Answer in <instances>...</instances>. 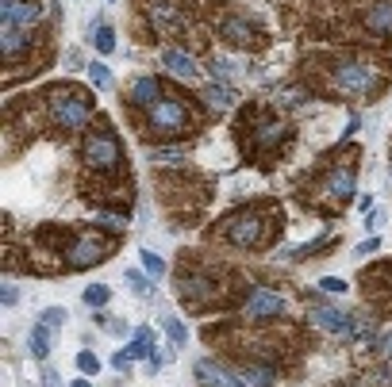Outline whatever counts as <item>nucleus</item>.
Returning a JSON list of instances; mask_svg holds the SVG:
<instances>
[{
    "instance_id": "obj_1",
    "label": "nucleus",
    "mask_w": 392,
    "mask_h": 387,
    "mask_svg": "<svg viewBox=\"0 0 392 387\" xmlns=\"http://www.w3.org/2000/svg\"><path fill=\"white\" fill-rule=\"evenodd\" d=\"M389 66L373 58H334L327 66V85H331L334 96H381L384 85H389Z\"/></svg>"
},
{
    "instance_id": "obj_2",
    "label": "nucleus",
    "mask_w": 392,
    "mask_h": 387,
    "mask_svg": "<svg viewBox=\"0 0 392 387\" xmlns=\"http://www.w3.org/2000/svg\"><path fill=\"white\" fill-rule=\"evenodd\" d=\"M238 131H243L246 154L254 157V161H277L289 150V142H293V126L284 123V119L269 116V111H246Z\"/></svg>"
},
{
    "instance_id": "obj_3",
    "label": "nucleus",
    "mask_w": 392,
    "mask_h": 387,
    "mask_svg": "<svg viewBox=\"0 0 392 387\" xmlns=\"http://www.w3.org/2000/svg\"><path fill=\"white\" fill-rule=\"evenodd\" d=\"M277 234V207H246L219 223V238L235 250H262Z\"/></svg>"
},
{
    "instance_id": "obj_4",
    "label": "nucleus",
    "mask_w": 392,
    "mask_h": 387,
    "mask_svg": "<svg viewBox=\"0 0 392 387\" xmlns=\"http://www.w3.org/2000/svg\"><path fill=\"white\" fill-rule=\"evenodd\" d=\"M147 126H150V135H158V138H181L196 126V116L185 100L162 92V96L147 107Z\"/></svg>"
},
{
    "instance_id": "obj_5",
    "label": "nucleus",
    "mask_w": 392,
    "mask_h": 387,
    "mask_svg": "<svg viewBox=\"0 0 392 387\" xmlns=\"http://www.w3.org/2000/svg\"><path fill=\"white\" fill-rule=\"evenodd\" d=\"M81 161H85L88 173H100V176L119 173V165H123V150H119L116 135H112V126L97 123L93 131H88L85 146H81Z\"/></svg>"
},
{
    "instance_id": "obj_6",
    "label": "nucleus",
    "mask_w": 392,
    "mask_h": 387,
    "mask_svg": "<svg viewBox=\"0 0 392 387\" xmlns=\"http://www.w3.org/2000/svg\"><path fill=\"white\" fill-rule=\"evenodd\" d=\"M47 111H50V126H54L58 135H73V131H81V126L88 123L93 104H88V96H81L73 88H58V92H50Z\"/></svg>"
},
{
    "instance_id": "obj_7",
    "label": "nucleus",
    "mask_w": 392,
    "mask_h": 387,
    "mask_svg": "<svg viewBox=\"0 0 392 387\" xmlns=\"http://www.w3.org/2000/svg\"><path fill=\"white\" fill-rule=\"evenodd\" d=\"M358 157H346V161H334L331 169H327V176L319 181V200L315 204L323 207V211H334V207H343L346 200L354 196V181H358Z\"/></svg>"
},
{
    "instance_id": "obj_8",
    "label": "nucleus",
    "mask_w": 392,
    "mask_h": 387,
    "mask_svg": "<svg viewBox=\"0 0 392 387\" xmlns=\"http://www.w3.org/2000/svg\"><path fill=\"white\" fill-rule=\"evenodd\" d=\"M112 250H116L112 238H100V234H77V238L62 250V261H66L69 272H77V269H88V265H100Z\"/></svg>"
},
{
    "instance_id": "obj_9",
    "label": "nucleus",
    "mask_w": 392,
    "mask_h": 387,
    "mask_svg": "<svg viewBox=\"0 0 392 387\" xmlns=\"http://www.w3.org/2000/svg\"><path fill=\"white\" fill-rule=\"evenodd\" d=\"M284 295H277V291H269V288H254L250 291V299H246V307H243V315L246 319H277V315H284Z\"/></svg>"
},
{
    "instance_id": "obj_10",
    "label": "nucleus",
    "mask_w": 392,
    "mask_h": 387,
    "mask_svg": "<svg viewBox=\"0 0 392 387\" xmlns=\"http://www.w3.org/2000/svg\"><path fill=\"white\" fill-rule=\"evenodd\" d=\"M31 31L27 27H4V66H16L31 50Z\"/></svg>"
},
{
    "instance_id": "obj_11",
    "label": "nucleus",
    "mask_w": 392,
    "mask_h": 387,
    "mask_svg": "<svg viewBox=\"0 0 392 387\" xmlns=\"http://www.w3.org/2000/svg\"><path fill=\"white\" fill-rule=\"evenodd\" d=\"M312 322L319 330H327V334H350V330H354L350 315H343V310H334V307H323V303L312 310Z\"/></svg>"
},
{
    "instance_id": "obj_12",
    "label": "nucleus",
    "mask_w": 392,
    "mask_h": 387,
    "mask_svg": "<svg viewBox=\"0 0 392 387\" xmlns=\"http://www.w3.org/2000/svg\"><path fill=\"white\" fill-rule=\"evenodd\" d=\"M365 27L377 39H392V0H377L369 12H365Z\"/></svg>"
},
{
    "instance_id": "obj_13",
    "label": "nucleus",
    "mask_w": 392,
    "mask_h": 387,
    "mask_svg": "<svg viewBox=\"0 0 392 387\" xmlns=\"http://www.w3.org/2000/svg\"><path fill=\"white\" fill-rule=\"evenodd\" d=\"M42 12L39 4H23V0H4V27H31Z\"/></svg>"
},
{
    "instance_id": "obj_14",
    "label": "nucleus",
    "mask_w": 392,
    "mask_h": 387,
    "mask_svg": "<svg viewBox=\"0 0 392 387\" xmlns=\"http://www.w3.org/2000/svg\"><path fill=\"white\" fill-rule=\"evenodd\" d=\"M158 96H162V81H158V77H138L135 85L127 88V104L143 107V111H147Z\"/></svg>"
},
{
    "instance_id": "obj_15",
    "label": "nucleus",
    "mask_w": 392,
    "mask_h": 387,
    "mask_svg": "<svg viewBox=\"0 0 392 387\" xmlns=\"http://www.w3.org/2000/svg\"><path fill=\"white\" fill-rule=\"evenodd\" d=\"M196 376H200L204 387H246L243 379H235L231 372H223V368L212 364V360H196Z\"/></svg>"
},
{
    "instance_id": "obj_16",
    "label": "nucleus",
    "mask_w": 392,
    "mask_h": 387,
    "mask_svg": "<svg viewBox=\"0 0 392 387\" xmlns=\"http://www.w3.org/2000/svg\"><path fill=\"white\" fill-rule=\"evenodd\" d=\"M162 66H166L173 77H181V81H196V77H200L196 62L188 58V54H181V50H162Z\"/></svg>"
},
{
    "instance_id": "obj_17",
    "label": "nucleus",
    "mask_w": 392,
    "mask_h": 387,
    "mask_svg": "<svg viewBox=\"0 0 392 387\" xmlns=\"http://www.w3.org/2000/svg\"><path fill=\"white\" fill-rule=\"evenodd\" d=\"M223 35L235 42V46H254V27H250L243 16H227V20H223Z\"/></svg>"
},
{
    "instance_id": "obj_18",
    "label": "nucleus",
    "mask_w": 392,
    "mask_h": 387,
    "mask_svg": "<svg viewBox=\"0 0 392 387\" xmlns=\"http://www.w3.org/2000/svg\"><path fill=\"white\" fill-rule=\"evenodd\" d=\"M50 334H54V330H50L47 322H39V326H31V353H35L39 360L50 353V341H54Z\"/></svg>"
},
{
    "instance_id": "obj_19",
    "label": "nucleus",
    "mask_w": 392,
    "mask_h": 387,
    "mask_svg": "<svg viewBox=\"0 0 392 387\" xmlns=\"http://www.w3.org/2000/svg\"><path fill=\"white\" fill-rule=\"evenodd\" d=\"M93 46H97L100 54H112V50H116V31H112L108 23H97V27H93Z\"/></svg>"
},
{
    "instance_id": "obj_20",
    "label": "nucleus",
    "mask_w": 392,
    "mask_h": 387,
    "mask_svg": "<svg viewBox=\"0 0 392 387\" xmlns=\"http://www.w3.org/2000/svg\"><path fill=\"white\" fill-rule=\"evenodd\" d=\"M204 100L212 107H231V104H235V92H231V88H223V85H208L204 88Z\"/></svg>"
},
{
    "instance_id": "obj_21",
    "label": "nucleus",
    "mask_w": 392,
    "mask_h": 387,
    "mask_svg": "<svg viewBox=\"0 0 392 387\" xmlns=\"http://www.w3.org/2000/svg\"><path fill=\"white\" fill-rule=\"evenodd\" d=\"M243 384L246 387H273V372H269V368H246Z\"/></svg>"
},
{
    "instance_id": "obj_22",
    "label": "nucleus",
    "mask_w": 392,
    "mask_h": 387,
    "mask_svg": "<svg viewBox=\"0 0 392 387\" xmlns=\"http://www.w3.org/2000/svg\"><path fill=\"white\" fill-rule=\"evenodd\" d=\"M108 299H112V288H104V284H93V288H85V303H88V307H104Z\"/></svg>"
},
{
    "instance_id": "obj_23",
    "label": "nucleus",
    "mask_w": 392,
    "mask_h": 387,
    "mask_svg": "<svg viewBox=\"0 0 392 387\" xmlns=\"http://www.w3.org/2000/svg\"><path fill=\"white\" fill-rule=\"evenodd\" d=\"M88 77H93V85H97V88H112V69L100 66V62H93V66H88Z\"/></svg>"
},
{
    "instance_id": "obj_24",
    "label": "nucleus",
    "mask_w": 392,
    "mask_h": 387,
    "mask_svg": "<svg viewBox=\"0 0 392 387\" xmlns=\"http://www.w3.org/2000/svg\"><path fill=\"white\" fill-rule=\"evenodd\" d=\"M138 257H143V269H147L150 276H162V272H166V261H162V257H158V253L143 250V253H138Z\"/></svg>"
},
{
    "instance_id": "obj_25",
    "label": "nucleus",
    "mask_w": 392,
    "mask_h": 387,
    "mask_svg": "<svg viewBox=\"0 0 392 387\" xmlns=\"http://www.w3.org/2000/svg\"><path fill=\"white\" fill-rule=\"evenodd\" d=\"M162 326H166V334L177 341V345H185V338H188V334H185V326H181V322H177L173 315H166V319H162Z\"/></svg>"
},
{
    "instance_id": "obj_26",
    "label": "nucleus",
    "mask_w": 392,
    "mask_h": 387,
    "mask_svg": "<svg viewBox=\"0 0 392 387\" xmlns=\"http://www.w3.org/2000/svg\"><path fill=\"white\" fill-rule=\"evenodd\" d=\"M150 353V334L147 330H135V341H131V357H147Z\"/></svg>"
},
{
    "instance_id": "obj_27",
    "label": "nucleus",
    "mask_w": 392,
    "mask_h": 387,
    "mask_svg": "<svg viewBox=\"0 0 392 387\" xmlns=\"http://www.w3.org/2000/svg\"><path fill=\"white\" fill-rule=\"evenodd\" d=\"M39 322H47L50 330H58L62 322H66V310H62V307H47V310L39 315Z\"/></svg>"
},
{
    "instance_id": "obj_28",
    "label": "nucleus",
    "mask_w": 392,
    "mask_h": 387,
    "mask_svg": "<svg viewBox=\"0 0 392 387\" xmlns=\"http://www.w3.org/2000/svg\"><path fill=\"white\" fill-rule=\"evenodd\" d=\"M77 368L85 376H93V372H100V357L97 353H77Z\"/></svg>"
},
{
    "instance_id": "obj_29",
    "label": "nucleus",
    "mask_w": 392,
    "mask_h": 387,
    "mask_svg": "<svg viewBox=\"0 0 392 387\" xmlns=\"http://www.w3.org/2000/svg\"><path fill=\"white\" fill-rule=\"evenodd\" d=\"M127 284H131V291H135V295H150L147 276H143V272H131V269H127Z\"/></svg>"
},
{
    "instance_id": "obj_30",
    "label": "nucleus",
    "mask_w": 392,
    "mask_h": 387,
    "mask_svg": "<svg viewBox=\"0 0 392 387\" xmlns=\"http://www.w3.org/2000/svg\"><path fill=\"white\" fill-rule=\"evenodd\" d=\"M319 288L331 291V295H343V291H346V280H339V276H327V280H319Z\"/></svg>"
},
{
    "instance_id": "obj_31",
    "label": "nucleus",
    "mask_w": 392,
    "mask_h": 387,
    "mask_svg": "<svg viewBox=\"0 0 392 387\" xmlns=\"http://www.w3.org/2000/svg\"><path fill=\"white\" fill-rule=\"evenodd\" d=\"M97 223H100V226H108V230H123V219H119V215H108V211L100 215Z\"/></svg>"
},
{
    "instance_id": "obj_32",
    "label": "nucleus",
    "mask_w": 392,
    "mask_h": 387,
    "mask_svg": "<svg viewBox=\"0 0 392 387\" xmlns=\"http://www.w3.org/2000/svg\"><path fill=\"white\" fill-rule=\"evenodd\" d=\"M377 250H381V238H365V242L358 245L354 253H358V257H365V253H377Z\"/></svg>"
},
{
    "instance_id": "obj_33",
    "label": "nucleus",
    "mask_w": 392,
    "mask_h": 387,
    "mask_svg": "<svg viewBox=\"0 0 392 387\" xmlns=\"http://www.w3.org/2000/svg\"><path fill=\"white\" fill-rule=\"evenodd\" d=\"M0 299H4V307H12V303H20V291L12 288V284H4V291H0Z\"/></svg>"
},
{
    "instance_id": "obj_34",
    "label": "nucleus",
    "mask_w": 392,
    "mask_h": 387,
    "mask_svg": "<svg viewBox=\"0 0 392 387\" xmlns=\"http://www.w3.org/2000/svg\"><path fill=\"white\" fill-rule=\"evenodd\" d=\"M42 387H62V376L54 372V368H47V372H42Z\"/></svg>"
},
{
    "instance_id": "obj_35",
    "label": "nucleus",
    "mask_w": 392,
    "mask_h": 387,
    "mask_svg": "<svg viewBox=\"0 0 392 387\" xmlns=\"http://www.w3.org/2000/svg\"><path fill=\"white\" fill-rule=\"evenodd\" d=\"M131 360H135L131 353H116V360H112V364H116L119 372H127V368H131Z\"/></svg>"
},
{
    "instance_id": "obj_36",
    "label": "nucleus",
    "mask_w": 392,
    "mask_h": 387,
    "mask_svg": "<svg viewBox=\"0 0 392 387\" xmlns=\"http://www.w3.org/2000/svg\"><path fill=\"white\" fill-rule=\"evenodd\" d=\"M384 223V211H369V226H381Z\"/></svg>"
},
{
    "instance_id": "obj_37",
    "label": "nucleus",
    "mask_w": 392,
    "mask_h": 387,
    "mask_svg": "<svg viewBox=\"0 0 392 387\" xmlns=\"http://www.w3.org/2000/svg\"><path fill=\"white\" fill-rule=\"evenodd\" d=\"M384 353H389V357H392V330H389V334H384Z\"/></svg>"
},
{
    "instance_id": "obj_38",
    "label": "nucleus",
    "mask_w": 392,
    "mask_h": 387,
    "mask_svg": "<svg viewBox=\"0 0 392 387\" xmlns=\"http://www.w3.org/2000/svg\"><path fill=\"white\" fill-rule=\"evenodd\" d=\"M73 387H93V384H88V379H77V384H73Z\"/></svg>"
}]
</instances>
